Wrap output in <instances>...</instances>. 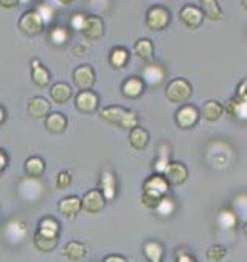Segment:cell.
I'll use <instances>...</instances> for the list:
<instances>
[{"label": "cell", "instance_id": "cell-1", "mask_svg": "<svg viewBox=\"0 0 247 262\" xmlns=\"http://www.w3.org/2000/svg\"><path fill=\"white\" fill-rule=\"evenodd\" d=\"M170 183L168 180L165 179L163 174H153L150 176L145 183H143V194H141V203L146 206V208H151V209H156L159 206V203L162 202V199L165 195H168V191H170Z\"/></svg>", "mask_w": 247, "mask_h": 262}, {"label": "cell", "instance_id": "cell-2", "mask_svg": "<svg viewBox=\"0 0 247 262\" xmlns=\"http://www.w3.org/2000/svg\"><path fill=\"white\" fill-rule=\"evenodd\" d=\"M98 114L105 121L112 123L125 130H132L138 126V115L121 106H106L98 111Z\"/></svg>", "mask_w": 247, "mask_h": 262}, {"label": "cell", "instance_id": "cell-3", "mask_svg": "<svg viewBox=\"0 0 247 262\" xmlns=\"http://www.w3.org/2000/svg\"><path fill=\"white\" fill-rule=\"evenodd\" d=\"M193 95L191 84L183 78H176L168 82L165 89V96L173 104H185Z\"/></svg>", "mask_w": 247, "mask_h": 262}, {"label": "cell", "instance_id": "cell-4", "mask_svg": "<svg viewBox=\"0 0 247 262\" xmlns=\"http://www.w3.org/2000/svg\"><path fill=\"white\" fill-rule=\"evenodd\" d=\"M44 27H45V20L37 13V10H30L24 13L19 19V30L30 37L39 36L44 31Z\"/></svg>", "mask_w": 247, "mask_h": 262}, {"label": "cell", "instance_id": "cell-5", "mask_svg": "<svg viewBox=\"0 0 247 262\" xmlns=\"http://www.w3.org/2000/svg\"><path fill=\"white\" fill-rule=\"evenodd\" d=\"M199 118H201V111H197L191 104H185V106L179 107L174 115V121L177 127L182 130L193 129L197 124V121H199Z\"/></svg>", "mask_w": 247, "mask_h": 262}, {"label": "cell", "instance_id": "cell-6", "mask_svg": "<svg viewBox=\"0 0 247 262\" xmlns=\"http://www.w3.org/2000/svg\"><path fill=\"white\" fill-rule=\"evenodd\" d=\"M171 14L165 7H153L146 13V24L148 28L153 31H162L170 25Z\"/></svg>", "mask_w": 247, "mask_h": 262}, {"label": "cell", "instance_id": "cell-7", "mask_svg": "<svg viewBox=\"0 0 247 262\" xmlns=\"http://www.w3.org/2000/svg\"><path fill=\"white\" fill-rule=\"evenodd\" d=\"M106 197L100 189H90L83 195V209L89 214H98L106 206Z\"/></svg>", "mask_w": 247, "mask_h": 262}, {"label": "cell", "instance_id": "cell-8", "mask_svg": "<svg viewBox=\"0 0 247 262\" xmlns=\"http://www.w3.org/2000/svg\"><path fill=\"white\" fill-rule=\"evenodd\" d=\"M75 106L83 114H93L98 111V106H100V96L93 90H79V93L75 98Z\"/></svg>", "mask_w": 247, "mask_h": 262}, {"label": "cell", "instance_id": "cell-9", "mask_svg": "<svg viewBox=\"0 0 247 262\" xmlns=\"http://www.w3.org/2000/svg\"><path fill=\"white\" fill-rule=\"evenodd\" d=\"M50 109H52V104L42 96H33L27 102V112L33 120H45L52 114Z\"/></svg>", "mask_w": 247, "mask_h": 262}, {"label": "cell", "instance_id": "cell-10", "mask_svg": "<svg viewBox=\"0 0 247 262\" xmlns=\"http://www.w3.org/2000/svg\"><path fill=\"white\" fill-rule=\"evenodd\" d=\"M179 17H180L182 24H183L187 28L196 30L197 27H201V25H202L205 14H204L202 8H197V7H194V5H185V7L180 10Z\"/></svg>", "mask_w": 247, "mask_h": 262}, {"label": "cell", "instance_id": "cell-11", "mask_svg": "<svg viewBox=\"0 0 247 262\" xmlns=\"http://www.w3.org/2000/svg\"><path fill=\"white\" fill-rule=\"evenodd\" d=\"M73 84L79 89V90H92L93 84H95V72L90 66L84 64V66H79L73 70Z\"/></svg>", "mask_w": 247, "mask_h": 262}, {"label": "cell", "instance_id": "cell-12", "mask_svg": "<svg viewBox=\"0 0 247 262\" xmlns=\"http://www.w3.org/2000/svg\"><path fill=\"white\" fill-rule=\"evenodd\" d=\"M58 209L59 213L66 217V219H75L79 211L83 209V197L79 195H67V197H63L59 202H58Z\"/></svg>", "mask_w": 247, "mask_h": 262}, {"label": "cell", "instance_id": "cell-13", "mask_svg": "<svg viewBox=\"0 0 247 262\" xmlns=\"http://www.w3.org/2000/svg\"><path fill=\"white\" fill-rule=\"evenodd\" d=\"M163 176L171 186H179L188 179V169L180 162H171L163 171Z\"/></svg>", "mask_w": 247, "mask_h": 262}, {"label": "cell", "instance_id": "cell-14", "mask_svg": "<svg viewBox=\"0 0 247 262\" xmlns=\"http://www.w3.org/2000/svg\"><path fill=\"white\" fill-rule=\"evenodd\" d=\"M100 191L105 194L106 200H115L118 191V182L111 169H105L100 176Z\"/></svg>", "mask_w": 247, "mask_h": 262}, {"label": "cell", "instance_id": "cell-15", "mask_svg": "<svg viewBox=\"0 0 247 262\" xmlns=\"http://www.w3.org/2000/svg\"><path fill=\"white\" fill-rule=\"evenodd\" d=\"M83 36L89 40H98L103 33H105V22L101 17L98 16H87L86 19V24H84V28H83Z\"/></svg>", "mask_w": 247, "mask_h": 262}, {"label": "cell", "instance_id": "cell-16", "mask_svg": "<svg viewBox=\"0 0 247 262\" xmlns=\"http://www.w3.org/2000/svg\"><path fill=\"white\" fill-rule=\"evenodd\" d=\"M225 112L230 118L247 120V99H241L238 96L229 99L225 104Z\"/></svg>", "mask_w": 247, "mask_h": 262}, {"label": "cell", "instance_id": "cell-17", "mask_svg": "<svg viewBox=\"0 0 247 262\" xmlns=\"http://www.w3.org/2000/svg\"><path fill=\"white\" fill-rule=\"evenodd\" d=\"M224 112H225V107L222 106L221 102H218L215 99L205 101L204 106L201 107V117L204 120H207L209 123H215V121L221 120Z\"/></svg>", "mask_w": 247, "mask_h": 262}, {"label": "cell", "instance_id": "cell-18", "mask_svg": "<svg viewBox=\"0 0 247 262\" xmlns=\"http://www.w3.org/2000/svg\"><path fill=\"white\" fill-rule=\"evenodd\" d=\"M37 233H40L42 236H47V237H52V239H59L61 225L55 217L45 216L37 224Z\"/></svg>", "mask_w": 247, "mask_h": 262}, {"label": "cell", "instance_id": "cell-19", "mask_svg": "<svg viewBox=\"0 0 247 262\" xmlns=\"http://www.w3.org/2000/svg\"><path fill=\"white\" fill-rule=\"evenodd\" d=\"M72 95H73V90L66 82H56L50 87V98L55 104H58V106L67 104L70 101Z\"/></svg>", "mask_w": 247, "mask_h": 262}, {"label": "cell", "instance_id": "cell-20", "mask_svg": "<svg viewBox=\"0 0 247 262\" xmlns=\"http://www.w3.org/2000/svg\"><path fill=\"white\" fill-rule=\"evenodd\" d=\"M135 55L146 64H154V43L150 39H138L134 45Z\"/></svg>", "mask_w": 247, "mask_h": 262}, {"label": "cell", "instance_id": "cell-21", "mask_svg": "<svg viewBox=\"0 0 247 262\" xmlns=\"http://www.w3.org/2000/svg\"><path fill=\"white\" fill-rule=\"evenodd\" d=\"M45 129L50 134H63L67 129V117L61 112H52L45 118Z\"/></svg>", "mask_w": 247, "mask_h": 262}, {"label": "cell", "instance_id": "cell-22", "mask_svg": "<svg viewBox=\"0 0 247 262\" xmlns=\"http://www.w3.org/2000/svg\"><path fill=\"white\" fill-rule=\"evenodd\" d=\"M145 85H146V84H145V81H143L141 78H138V76H131V78H128V79L123 82L121 92H123V95H125L126 98L134 99V98H138V96L143 93Z\"/></svg>", "mask_w": 247, "mask_h": 262}, {"label": "cell", "instance_id": "cell-23", "mask_svg": "<svg viewBox=\"0 0 247 262\" xmlns=\"http://www.w3.org/2000/svg\"><path fill=\"white\" fill-rule=\"evenodd\" d=\"M145 84L148 85H159L165 79V70L160 66L156 64H148L143 70V78Z\"/></svg>", "mask_w": 247, "mask_h": 262}, {"label": "cell", "instance_id": "cell-24", "mask_svg": "<svg viewBox=\"0 0 247 262\" xmlns=\"http://www.w3.org/2000/svg\"><path fill=\"white\" fill-rule=\"evenodd\" d=\"M31 79L39 87H45L50 82V72L42 66L39 59L31 61Z\"/></svg>", "mask_w": 247, "mask_h": 262}, {"label": "cell", "instance_id": "cell-25", "mask_svg": "<svg viewBox=\"0 0 247 262\" xmlns=\"http://www.w3.org/2000/svg\"><path fill=\"white\" fill-rule=\"evenodd\" d=\"M24 168H25V172H27L28 177L39 179L45 172V162H44V159H40V157L33 155V157H28V159L25 160Z\"/></svg>", "mask_w": 247, "mask_h": 262}, {"label": "cell", "instance_id": "cell-26", "mask_svg": "<svg viewBox=\"0 0 247 262\" xmlns=\"http://www.w3.org/2000/svg\"><path fill=\"white\" fill-rule=\"evenodd\" d=\"M129 143L134 149L137 150H143L148 143H150V134H148L143 127H134L132 130H129Z\"/></svg>", "mask_w": 247, "mask_h": 262}, {"label": "cell", "instance_id": "cell-27", "mask_svg": "<svg viewBox=\"0 0 247 262\" xmlns=\"http://www.w3.org/2000/svg\"><path fill=\"white\" fill-rule=\"evenodd\" d=\"M201 8L207 19L212 22H219L224 17V13L218 4V0H201Z\"/></svg>", "mask_w": 247, "mask_h": 262}, {"label": "cell", "instance_id": "cell-28", "mask_svg": "<svg viewBox=\"0 0 247 262\" xmlns=\"http://www.w3.org/2000/svg\"><path fill=\"white\" fill-rule=\"evenodd\" d=\"M163 247L162 244L156 242V241H151V242H146L143 245V254L146 257V260L150 262H162L163 259Z\"/></svg>", "mask_w": 247, "mask_h": 262}, {"label": "cell", "instance_id": "cell-29", "mask_svg": "<svg viewBox=\"0 0 247 262\" xmlns=\"http://www.w3.org/2000/svg\"><path fill=\"white\" fill-rule=\"evenodd\" d=\"M87 254V247L83 242L72 241L64 247V256L70 260H81Z\"/></svg>", "mask_w": 247, "mask_h": 262}, {"label": "cell", "instance_id": "cell-30", "mask_svg": "<svg viewBox=\"0 0 247 262\" xmlns=\"http://www.w3.org/2000/svg\"><path fill=\"white\" fill-rule=\"evenodd\" d=\"M109 61L114 69H123L129 61V51L125 47H115L111 51Z\"/></svg>", "mask_w": 247, "mask_h": 262}, {"label": "cell", "instance_id": "cell-31", "mask_svg": "<svg viewBox=\"0 0 247 262\" xmlns=\"http://www.w3.org/2000/svg\"><path fill=\"white\" fill-rule=\"evenodd\" d=\"M33 242H34V247L42 251V253H50L56 248L58 245V239H52V237H47V236H42L40 233H34L33 236Z\"/></svg>", "mask_w": 247, "mask_h": 262}, {"label": "cell", "instance_id": "cell-32", "mask_svg": "<svg viewBox=\"0 0 247 262\" xmlns=\"http://www.w3.org/2000/svg\"><path fill=\"white\" fill-rule=\"evenodd\" d=\"M170 163H171V160H170V147L167 144H162L160 149H159V159L154 163V169L159 174H163V171L167 169V166Z\"/></svg>", "mask_w": 247, "mask_h": 262}, {"label": "cell", "instance_id": "cell-33", "mask_svg": "<svg viewBox=\"0 0 247 262\" xmlns=\"http://www.w3.org/2000/svg\"><path fill=\"white\" fill-rule=\"evenodd\" d=\"M225 254H227V248L224 245H221V244H215L207 250V259L213 260V262L222 260L225 257Z\"/></svg>", "mask_w": 247, "mask_h": 262}, {"label": "cell", "instance_id": "cell-34", "mask_svg": "<svg viewBox=\"0 0 247 262\" xmlns=\"http://www.w3.org/2000/svg\"><path fill=\"white\" fill-rule=\"evenodd\" d=\"M219 225L224 228H233L236 227V214L232 209H224L219 213Z\"/></svg>", "mask_w": 247, "mask_h": 262}, {"label": "cell", "instance_id": "cell-35", "mask_svg": "<svg viewBox=\"0 0 247 262\" xmlns=\"http://www.w3.org/2000/svg\"><path fill=\"white\" fill-rule=\"evenodd\" d=\"M50 39H52L53 43L63 45V43H66V42L69 40V33H67V30L63 28V27H55V28L52 30V33H50Z\"/></svg>", "mask_w": 247, "mask_h": 262}, {"label": "cell", "instance_id": "cell-36", "mask_svg": "<svg viewBox=\"0 0 247 262\" xmlns=\"http://www.w3.org/2000/svg\"><path fill=\"white\" fill-rule=\"evenodd\" d=\"M156 211H157L160 216H170V214L174 211V202H173L168 195H165V197L162 199V202L159 203V206L156 208Z\"/></svg>", "mask_w": 247, "mask_h": 262}, {"label": "cell", "instance_id": "cell-37", "mask_svg": "<svg viewBox=\"0 0 247 262\" xmlns=\"http://www.w3.org/2000/svg\"><path fill=\"white\" fill-rule=\"evenodd\" d=\"M72 185V174L70 171H61L56 177V188L58 189H67Z\"/></svg>", "mask_w": 247, "mask_h": 262}, {"label": "cell", "instance_id": "cell-38", "mask_svg": "<svg viewBox=\"0 0 247 262\" xmlns=\"http://www.w3.org/2000/svg\"><path fill=\"white\" fill-rule=\"evenodd\" d=\"M86 19H87V16H84L83 13H76V14H73L72 16V27L75 28V30H78L79 33L83 31V28H84V24H86Z\"/></svg>", "mask_w": 247, "mask_h": 262}, {"label": "cell", "instance_id": "cell-39", "mask_svg": "<svg viewBox=\"0 0 247 262\" xmlns=\"http://www.w3.org/2000/svg\"><path fill=\"white\" fill-rule=\"evenodd\" d=\"M176 262H197V260L191 253H185V251L180 253V250H179L176 254Z\"/></svg>", "mask_w": 247, "mask_h": 262}, {"label": "cell", "instance_id": "cell-40", "mask_svg": "<svg viewBox=\"0 0 247 262\" xmlns=\"http://www.w3.org/2000/svg\"><path fill=\"white\" fill-rule=\"evenodd\" d=\"M8 165V154L5 149H0V171H5Z\"/></svg>", "mask_w": 247, "mask_h": 262}, {"label": "cell", "instance_id": "cell-41", "mask_svg": "<svg viewBox=\"0 0 247 262\" xmlns=\"http://www.w3.org/2000/svg\"><path fill=\"white\" fill-rule=\"evenodd\" d=\"M101 262H128V259L125 256H120V254H109Z\"/></svg>", "mask_w": 247, "mask_h": 262}, {"label": "cell", "instance_id": "cell-42", "mask_svg": "<svg viewBox=\"0 0 247 262\" xmlns=\"http://www.w3.org/2000/svg\"><path fill=\"white\" fill-rule=\"evenodd\" d=\"M86 53H87V48H86L84 45L78 43V45H75V47H73V55H75V56L81 58V56H84Z\"/></svg>", "mask_w": 247, "mask_h": 262}, {"label": "cell", "instance_id": "cell-43", "mask_svg": "<svg viewBox=\"0 0 247 262\" xmlns=\"http://www.w3.org/2000/svg\"><path fill=\"white\" fill-rule=\"evenodd\" d=\"M20 0H0V7L2 8H14L19 5Z\"/></svg>", "mask_w": 247, "mask_h": 262}, {"label": "cell", "instance_id": "cell-44", "mask_svg": "<svg viewBox=\"0 0 247 262\" xmlns=\"http://www.w3.org/2000/svg\"><path fill=\"white\" fill-rule=\"evenodd\" d=\"M0 114H2V118H0V123H5L7 121V109H5V106H0Z\"/></svg>", "mask_w": 247, "mask_h": 262}, {"label": "cell", "instance_id": "cell-45", "mask_svg": "<svg viewBox=\"0 0 247 262\" xmlns=\"http://www.w3.org/2000/svg\"><path fill=\"white\" fill-rule=\"evenodd\" d=\"M56 2L59 4V5H63V7H67V5H70L73 0H56Z\"/></svg>", "mask_w": 247, "mask_h": 262}, {"label": "cell", "instance_id": "cell-46", "mask_svg": "<svg viewBox=\"0 0 247 262\" xmlns=\"http://www.w3.org/2000/svg\"><path fill=\"white\" fill-rule=\"evenodd\" d=\"M241 5H242V8L247 11V0H241Z\"/></svg>", "mask_w": 247, "mask_h": 262}, {"label": "cell", "instance_id": "cell-47", "mask_svg": "<svg viewBox=\"0 0 247 262\" xmlns=\"http://www.w3.org/2000/svg\"><path fill=\"white\" fill-rule=\"evenodd\" d=\"M244 236H245V239H247V222L244 224Z\"/></svg>", "mask_w": 247, "mask_h": 262}]
</instances>
